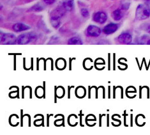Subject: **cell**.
Here are the masks:
<instances>
[{
	"instance_id": "ba28073f",
	"label": "cell",
	"mask_w": 150,
	"mask_h": 135,
	"mask_svg": "<svg viewBox=\"0 0 150 135\" xmlns=\"http://www.w3.org/2000/svg\"><path fill=\"white\" fill-rule=\"evenodd\" d=\"M13 30L15 31V32H21V31H24L29 30L30 29V26H28L27 24H25L24 23H18L15 24H13L12 26Z\"/></svg>"
},
{
	"instance_id": "7402d4cb",
	"label": "cell",
	"mask_w": 150,
	"mask_h": 135,
	"mask_svg": "<svg viewBox=\"0 0 150 135\" xmlns=\"http://www.w3.org/2000/svg\"><path fill=\"white\" fill-rule=\"evenodd\" d=\"M66 1H74V0H66Z\"/></svg>"
},
{
	"instance_id": "44dd1931",
	"label": "cell",
	"mask_w": 150,
	"mask_h": 135,
	"mask_svg": "<svg viewBox=\"0 0 150 135\" xmlns=\"http://www.w3.org/2000/svg\"><path fill=\"white\" fill-rule=\"evenodd\" d=\"M147 44H150V39L147 41Z\"/></svg>"
},
{
	"instance_id": "4fadbf2b",
	"label": "cell",
	"mask_w": 150,
	"mask_h": 135,
	"mask_svg": "<svg viewBox=\"0 0 150 135\" xmlns=\"http://www.w3.org/2000/svg\"><path fill=\"white\" fill-rule=\"evenodd\" d=\"M62 5L64 9L66 10V11H71L73 9V1H66L65 0L63 3Z\"/></svg>"
},
{
	"instance_id": "3957f363",
	"label": "cell",
	"mask_w": 150,
	"mask_h": 135,
	"mask_svg": "<svg viewBox=\"0 0 150 135\" xmlns=\"http://www.w3.org/2000/svg\"><path fill=\"white\" fill-rule=\"evenodd\" d=\"M17 38L12 33H2L1 34V44H17Z\"/></svg>"
},
{
	"instance_id": "ac0fdd59",
	"label": "cell",
	"mask_w": 150,
	"mask_h": 135,
	"mask_svg": "<svg viewBox=\"0 0 150 135\" xmlns=\"http://www.w3.org/2000/svg\"><path fill=\"white\" fill-rule=\"evenodd\" d=\"M43 1H44L46 5H52L53 3H54L56 1V0H43Z\"/></svg>"
},
{
	"instance_id": "6da1fadb",
	"label": "cell",
	"mask_w": 150,
	"mask_h": 135,
	"mask_svg": "<svg viewBox=\"0 0 150 135\" xmlns=\"http://www.w3.org/2000/svg\"><path fill=\"white\" fill-rule=\"evenodd\" d=\"M150 16V7L147 3L140 4L135 10V18L137 20L142 21L149 18Z\"/></svg>"
},
{
	"instance_id": "5b68a950",
	"label": "cell",
	"mask_w": 150,
	"mask_h": 135,
	"mask_svg": "<svg viewBox=\"0 0 150 135\" xmlns=\"http://www.w3.org/2000/svg\"><path fill=\"white\" fill-rule=\"evenodd\" d=\"M117 41L121 44H130L132 42V35L128 32H124L117 37Z\"/></svg>"
},
{
	"instance_id": "8992f818",
	"label": "cell",
	"mask_w": 150,
	"mask_h": 135,
	"mask_svg": "<svg viewBox=\"0 0 150 135\" xmlns=\"http://www.w3.org/2000/svg\"><path fill=\"white\" fill-rule=\"evenodd\" d=\"M93 20L98 24H104L108 20V16L104 12H97L93 16Z\"/></svg>"
},
{
	"instance_id": "e0dca14e",
	"label": "cell",
	"mask_w": 150,
	"mask_h": 135,
	"mask_svg": "<svg viewBox=\"0 0 150 135\" xmlns=\"http://www.w3.org/2000/svg\"><path fill=\"white\" fill-rule=\"evenodd\" d=\"M81 15L84 18H88V17L90 16V12H89L88 10L87 9L83 8L81 10Z\"/></svg>"
},
{
	"instance_id": "8fae6325",
	"label": "cell",
	"mask_w": 150,
	"mask_h": 135,
	"mask_svg": "<svg viewBox=\"0 0 150 135\" xmlns=\"http://www.w3.org/2000/svg\"><path fill=\"white\" fill-rule=\"evenodd\" d=\"M56 67L59 70H63L66 67L65 60L62 58L57 59L56 62Z\"/></svg>"
},
{
	"instance_id": "7c38bea8",
	"label": "cell",
	"mask_w": 150,
	"mask_h": 135,
	"mask_svg": "<svg viewBox=\"0 0 150 135\" xmlns=\"http://www.w3.org/2000/svg\"><path fill=\"white\" fill-rule=\"evenodd\" d=\"M76 96L78 98H83L86 94V89L83 87H78L76 90Z\"/></svg>"
},
{
	"instance_id": "277c9868",
	"label": "cell",
	"mask_w": 150,
	"mask_h": 135,
	"mask_svg": "<svg viewBox=\"0 0 150 135\" xmlns=\"http://www.w3.org/2000/svg\"><path fill=\"white\" fill-rule=\"evenodd\" d=\"M102 33V30L98 26L90 25L86 29V35L90 37H98Z\"/></svg>"
},
{
	"instance_id": "9c48e42d",
	"label": "cell",
	"mask_w": 150,
	"mask_h": 135,
	"mask_svg": "<svg viewBox=\"0 0 150 135\" xmlns=\"http://www.w3.org/2000/svg\"><path fill=\"white\" fill-rule=\"evenodd\" d=\"M123 16V14L121 11V10L120 9H116L115 10H114L112 13V17L113 18L114 20H115L116 21H120Z\"/></svg>"
},
{
	"instance_id": "9a60e30c",
	"label": "cell",
	"mask_w": 150,
	"mask_h": 135,
	"mask_svg": "<svg viewBox=\"0 0 150 135\" xmlns=\"http://www.w3.org/2000/svg\"><path fill=\"white\" fill-rule=\"evenodd\" d=\"M93 62V60L91 58H86L84 60L83 62V66L85 69L90 70L93 68V66L91 65V63Z\"/></svg>"
},
{
	"instance_id": "5bb4252c",
	"label": "cell",
	"mask_w": 150,
	"mask_h": 135,
	"mask_svg": "<svg viewBox=\"0 0 150 135\" xmlns=\"http://www.w3.org/2000/svg\"><path fill=\"white\" fill-rule=\"evenodd\" d=\"M61 19L59 18H56V17H51V19H50V22L51 23V25L52 26L53 28H58L59 26H60V23H61Z\"/></svg>"
},
{
	"instance_id": "52a82bcc",
	"label": "cell",
	"mask_w": 150,
	"mask_h": 135,
	"mask_svg": "<svg viewBox=\"0 0 150 135\" xmlns=\"http://www.w3.org/2000/svg\"><path fill=\"white\" fill-rule=\"evenodd\" d=\"M118 25L115 23H109L108 25L104 26L103 28V33L106 35H111L114 33H115L116 31L118 29Z\"/></svg>"
},
{
	"instance_id": "30bf717a",
	"label": "cell",
	"mask_w": 150,
	"mask_h": 135,
	"mask_svg": "<svg viewBox=\"0 0 150 135\" xmlns=\"http://www.w3.org/2000/svg\"><path fill=\"white\" fill-rule=\"evenodd\" d=\"M68 44L70 45H74V44H83V42L81 40V38L79 37L75 36L73 37H71L68 41Z\"/></svg>"
},
{
	"instance_id": "2e32d148",
	"label": "cell",
	"mask_w": 150,
	"mask_h": 135,
	"mask_svg": "<svg viewBox=\"0 0 150 135\" xmlns=\"http://www.w3.org/2000/svg\"><path fill=\"white\" fill-rule=\"evenodd\" d=\"M44 9V7H43L40 4H38L34 5L33 7L28 10V11H33V12H40L42 10Z\"/></svg>"
},
{
	"instance_id": "d6986e66",
	"label": "cell",
	"mask_w": 150,
	"mask_h": 135,
	"mask_svg": "<svg viewBox=\"0 0 150 135\" xmlns=\"http://www.w3.org/2000/svg\"><path fill=\"white\" fill-rule=\"evenodd\" d=\"M146 31H147L149 34H150V25L148 26V27L146 28Z\"/></svg>"
},
{
	"instance_id": "ffe728a7",
	"label": "cell",
	"mask_w": 150,
	"mask_h": 135,
	"mask_svg": "<svg viewBox=\"0 0 150 135\" xmlns=\"http://www.w3.org/2000/svg\"><path fill=\"white\" fill-rule=\"evenodd\" d=\"M145 1L146 3H147V4H149L150 3V0H145Z\"/></svg>"
},
{
	"instance_id": "7a4b0ae2",
	"label": "cell",
	"mask_w": 150,
	"mask_h": 135,
	"mask_svg": "<svg viewBox=\"0 0 150 135\" xmlns=\"http://www.w3.org/2000/svg\"><path fill=\"white\" fill-rule=\"evenodd\" d=\"M37 35L33 33H25L19 35L17 38V44H28L37 40Z\"/></svg>"
}]
</instances>
